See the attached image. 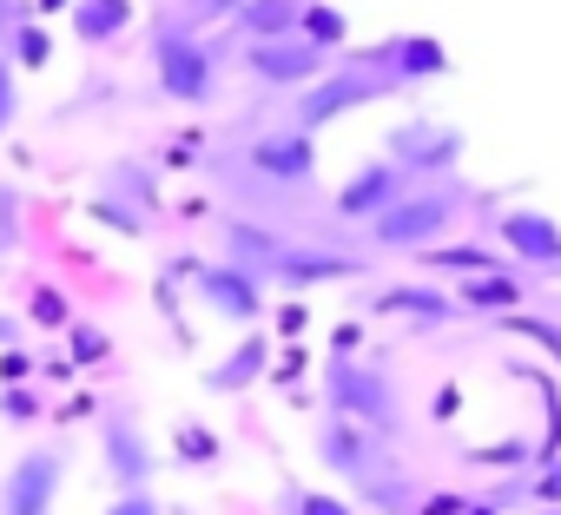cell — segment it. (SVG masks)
Instances as JSON below:
<instances>
[{"mask_svg": "<svg viewBox=\"0 0 561 515\" xmlns=\"http://www.w3.org/2000/svg\"><path fill=\"white\" fill-rule=\"evenodd\" d=\"M0 416H8L14 430H27V423H41V416H47V403H41V390H34V384H0Z\"/></svg>", "mask_w": 561, "mask_h": 515, "instance_id": "cell-34", "label": "cell"}, {"mask_svg": "<svg viewBox=\"0 0 561 515\" xmlns=\"http://www.w3.org/2000/svg\"><path fill=\"white\" fill-rule=\"evenodd\" d=\"M390 93H397V80L370 60V47H351L344 60H331L324 80H311V87L291 93L285 126H298V133L318 139L324 126H337V119H351V113H364V106H377V100H390Z\"/></svg>", "mask_w": 561, "mask_h": 515, "instance_id": "cell-2", "label": "cell"}, {"mask_svg": "<svg viewBox=\"0 0 561 515\" xmlns=\"http://www.w3.org/2000/svg\"><path fill=\"white\" fill-rule=\"evenodd\" d=\"M172 462H179V469H198V476H205V469H218V462H225L218 430H211V423H198V416H185V423L172 430Z\"/></svg>", "mask_w": 561, "mask_h": 515, "instance_id": "cell-25", "label": "cell"}, {"mask_svg": "<svg viewBox=\"0 0 561 515\" xmlns=\"http://www.w3.org/2000/svg\"><path fill=\"white\" fill-rule=\"evenodd\" d=\"M357 351H364V324H351V318H344V324L331 331V357H357Z\"/></svg>", "mask_w": 561, "mask_h": 515, "instance_id": "cell-44", "label": "cell"}, {"mask_svg": "<svg viewBox=\"0 0 561 515\" xmlns=\"http://www.w3.org/2000/svg\"><path fill=\"white\" fill-rule=\"evenodd\" d=\"M87 211H93L100 225H113L119 238H146V225H152V218H139V211H133L126 198H113V192H93V198H87Z\"/></svg>", "mask_w": 561, "mask_h": 515, "instance_id": "cell-31", "label": "cell"}, {"mask_svg": "<svg viewBox=\"0 0 561 515\" xmlns=\"http://www.w3.org/2000/svg\"><path fill=\"white\" fill-rule=\"evenodd\" d=\"M298 34L311 41V47H324V54H351V21H344V8H331V0H305V14H298Z\"/></svg>", "mask_w": 561, "mask_h": 515, "instance_id": "cell-26", "label": "cell"}, {"mask_svg": "<svg viewBox=\"0 0 561 515\" xmlns=\"http://www.w3.org/2000/svg\"><path fill=\"white\" fill-rule=\"evenodd\" d=\"M370 60L397 80V93L403 87H423V80H443L449 73V47L436 41V34H390L383 47H370Z\"/></svg>", "mask_w": 561, "mask_h": 515, "instance_id": "cell-16", "label": "cell"}, {"mask_svg": "<svg viewBox=\"0 0 561 515\" xmlns=\"http://www.w3.org/2000/svg\"><path fill=\"white\" fill-rule=\"evenodd\" d=\"M502 331H508V337H528V344H541V351L561 364V324H554V318H535V311H508V318H502Z\"/></svg>", "mask_w": 561, "mask_h": 515, "instance_id": "cell-32", "label": "cell"}, {"mask_svg": "<svg viewBox=\"0 0 561 515\" xmlns=\"http://www.w3.org/2000/svg\"><path fill=\"white\" fill-rule=\"evenodd\" d=\"M456 305H462V318H476V311L508 318V311L528 305V285H522L515 265H508V272H489V278H462V285H456Z\"/></svg>", "mask_w": 561, "mask_h": 515, "instance_id": "cell-21", "label": "cell"}, {"mask_svg": "<svg viewBox=\"0 0 561 515\" xmlns=\"http://www.w3.org/2000/svg\"><path fill=\"white\" fill-rule=\"evenodd\" d=\"M34 8H41V14H67V8H73V0H34Z\"/></svg>", "mask_w": 561, "mask_h": 515, "instance_id": "cell-51", "label": "cell"}, {"mask_svg": "<svg viewBox=\"0 0 561 515\" xmlns=\"http://www.w3.org/2000/svg\"><path fill=\"white\" fill-rule=\"evenodd\" d=\"M370 311H377V318H397V324H410V331H443V324H456V318H462L456 291H443V285H423V278L383 285V291L370 298Z\"/></svg>", "mask_w": 561, "mask_h": 515, "instance_id": "cell-15", "label": "cell"}, {"mask_svg": "<svg viewBox=\"0 0 561 515\" xmlns=\"http://www.w3.org/2000/svg\"><path fill=\"white\" fill-rule=\"evenodd\" d=\"M60 344H67V357H73L80 370H100V364H113V337H106L93 318H73V324L60 331Z\"/></svg>", "mask_w": 561, "mask_h": 515, "instance_id": "cell-27", "label": "cell"}, {"mask_svg": "<svg viewBox=\"0 0 561 515\" xmlns=\"http://www.w3.org/2000/svg\"><path fill=\"white\" fill-rule=\"evenodd\" d=\"M133 21H139L133 0H73L67 8V27H73L80 47H113V41H126Z\"/></svg>", "mask_w": 561, "mask_h": 515, "instance_id": "cell-20", "label": "cell"}, {"mask_svg": "<svg viewBox=\"0 0 561 515\" xmlns=\"http://www.w3.org/2000/svg\"><path fill=\"white\" fill-rule=\"evenodd\" d=\"M27 244V198H21V185L14 179H0V265Z\"/></svg>", "mask_w": 561, "mask_h": 515, "instance_id": "cell-29", "label": "cell"}, {"mask_svg": "<svg viewBox=\"0 0 561 515\" xmlns=\"http://www.w3.org/2000/svg\"><path fill=\"white\" fill-rule=\"evenodd\" d=\"M285 515H357V502L331 495V489H298L285 482Z\"/></svg>", "mask_w": 561, "mask_h": 515, "instance_id": "cell-33", "label": "cell"}, {"mask_svg": "<svg viewBox=\"0 0 561 515\" xmlns=\"http://www.w3.org/2000/svg\"><path fill=\"white\" fill-rule=\"evenodd\" d=\"M351 495H357V508H370V515H416V508H423V489H416L410 469H390V476H377V482H364V489H351Z\"/></svg>", "mask_w": 561, "mask_h": 515, "instance_id": "cell-24", "label": "cell"}, {"mask_svg": "<svg viewBox=\"0 0 561 515\" xmlns=\"http://www.w3.org/2000/svg\"><path fill=\"white\" fill-rule=\"evenodd\" d=\"M0 47L14 54V67H21V73H41V67L54 60V34H47L41 21H21V27H14L8 41H0Z\"/></svg>", "mask_w": 561, "mask_h": 515, "instance_id": "cell-30", "label": "cell"}, {"mask_svg": "<svg viewBox=\"0 0 561 515\" xmlns=\"http://www.w3.org/2000/svg\"><path fill=\"white\" fill-rule=\"evenodd\" d=\"M218 238H225V258H231V265L257 272L264 285H271V265H277V251L291 244L285 231H271L264 218H238V211H225V218H218Z\"/></svg>", "mask_w": 561, "mask_h": 515, "instance_id": "cell-18", "label": "cell"}, {"mask_svg": "<svg viewBox=\"0 0 561 515\" xmlns=\"http://www.w3.org/2000/svg\"><path fill=\"white\" fill-rule=\"evenodd\" d=\"M357 278H370V258L337 251V244H285L271 265V285L291 291V298H305L318 285H357Z\"/></svg>", "mask_w": 561, "mask_h": 515, "instance_id": "cell-12", "label": "cell"}, {"mask_svg": "<svg viewBox=\"0 0 561 515\" xmlns=\"http://www.w3.org/2000/svg\"><path fill=\"white\" fill-rule=\"evenodd\" d=\"M318 462H324L337 482H351V489H364V482L403 469V456H397L390 436H377V430H364V423H351V416H331V410L318 416Z\"/></svg>", "mask_w": 561, "mask_h": 515, "instance_id": "cell-5", "label": "cell"}, {"mask_svg": "<svg viewBox=\"0 0 561 515\" xmlns=\"http://www.w3.org/2000/svg\"><path fill=\"white\" fill-rule=\"evenodd\" d=\"M34 370H41V357L21 344V351H0V384H34Z\"/></svg>", "mask_w": 561, "mask_h": 515, "instance_id": "cell-39", "label": "cell"}, {"mask_svg": "<svg viewBox=\"0 0 561 515\" xmlns=\"http://www.w3.org/2000/svg\"><path fill=\"white\" fill-rule=\"evenodd\" d=\"M462 152H469L462 126H443V119H403V126H390V139H383V159H390L410 185L456 179Z\"/></svg>", "mask_w": 561, "mask_h": 515, "instance_id": "cell-6", "label": "cell"}, {"mask_svg": "<svg viewBox=\"0 0 561 515\" xmlns=\"http://www.w3.org/2000/svg\"><path fill=\"white\" fill-rule=\"evenodd\" d=\"M27 331H34V324H27L21 311H0V351H21V344H27Z\"/></svg>", "mask_w": 561, "mask_h": 515, "instance_id": "cell-46", "label": "cell"}, {"mask_svg": "<svg viewBox=\"0 0 561 515\" xmlns=\"http://www.w3.org/2000/svg\"><path fill=\"white\" fill-rule=\"evenodd\" d=\"M21 318H27L34 331H54V337H60V331L73 324V298H67L60 285H34V291H27V311H21Z\"/></svg>", "mask_w": 561, "mask_h": 515, "instance_id": "cell-28", "label": "cell"}, {"mask_svg": "<svg viewBox=\"0 0 561 515\" xmlns=\"http://www.w3.org/2000/svg\"><path fill=\"white\" fill-rule=\"evenodd\" d=\"M416 265L430 272V278H489V272H508V251L502 244H456V238H443V244H430V251H416Z\"/></svg>", "mask_w": 561, "mask_h": 515, "instance_id": "cell-19", "label": "cell"}, {"mask_svg": "<svg viewBox=\"0 0 561 515\" xmlns=\"http://www.w3.org/2000/svg\"><path fill=\"white\" fill-rule=\"evenodd\" d=\"M469 508V495H456V489H436V495H423V508L416 515H462Z\"/></svg>", "mask_w": 561, "mask_h": 515, "instance_id": "cell-45", "label": "cell"}, {"mask_svg": "<svg viewBox=\"0 0 561 515\" xmlns=\"http://www.w3.org/2000/svg\"><path fill=\"white\" fill-rule=\"evenodd\" d=\"M21 21H34V0H0V41H8Z\"/></svg>", "mask_w": 561, "mask_h": 515, "instance_id": "cell-48", "label": "cell"}, {"mask_svg": "<svg viewBox=\"0 0 561 515\" xmlns=\"http://www.w3.org/2000/svg\"><path fill=\"white\" fill-rule=\"evenodd\" d=\"M67 489V443H34L0 476V515H54Z\"/></svg>", "mask_w": 561, "mask_h": 515, "instance_id": "cell-7", "label": "cell"}, {"mask_svg": "<svg viewBox=\"0 0 561 515\" xmlns=\"http://www.w3.org/2000/svg\"><path fill=\"white\" fill-rule=\"evenodd\" d=\"M238 8H244V0H192V14H198V21H231Z\"/></svg>", "mask_w": 561, "mask_h": 515, "instance_id": "cell-49", "label": "cell"}, {"mask_svg": "<svg viewBox=\"0 0 561 515\" xmlns=\"http://www.w3.org/2000/svg\"><path fill=\"white\" fill-rule=\"evenodd\" d=\"M100 462H106L113 495H126V489H152L159 456H152V443H146L133 403H106V410H100Z\"/></svg>", "mask_w": 561, "mask_h": 515, "instance_id": "cell-10", "label": "cell"}, {"mask_svg": "<svg viewBox=\"0 0 561 515\" xmlns=\"http://www.w3.org/2000/svg\"><path fill=\"white\" fill-rule=\"evenodd\" d=\"M298 14H305V0H244V8L231 14V34H238L244 47L285 41V34H298Z\"/></svg>", "mask_w": 561, "mask_h": 515, "instance_id": "cell-22", "label": "cell"}, {"mask_svg": "<svg viewBox=\"0 0 561 515\" xmlns=\"http://www.w3.org/2000/svg\"><path fill=\"white\" fill-rule=\"evenodd\" d=\"M34 377H47V384H73V377H80V364H73V357H67V344H60V351H41V370H34Z\"/></svg>", "mask_w": 561, "mask_h": 515, "instance_id": "cell-41", "label": "cell"}, {"mask_svg": "<svg viewBox=\"0 0 561 515\" xmlns=\"http://www.w3.org/2000/svg\"><path fill=\"white\" fill-rule=\"evenodd\" d=\"M100 410H106V403H100V397L87 390V397H73V403L60 410V423H100Z\"/></svg>", "mask_w": 561, "mask_h": 515, "instance_id": "cell-47", "label": "cell"}, {"mask_svg": "<svg viewBox=\"0 0 561 515\" xmlns=\"http://www.w3.org/2000/svg\"><path fill=\"white\" fill-rule=\"evenodd\" d=\"M106 515H165V508H159V495H152V489H126V495H113V502H106Z\"/></svg>", "mask_w": 561, "mask_h": 515, "instance_id": "cell-40", "label": "cell"}, {"mask_svg": "<svg viewBox=\"0 0 561 515\" xmlns=\"http://www.w3.org/2000/svg\"><path fill=\"white\" fill-rule=\"evenodd\" d=\"M331 60H337V54L311 47L305 34H285V41H257V47H238V67H244V80H257L264 93H298V87L324 80V73H331Z\"/></svg>", "mask_w": 561, "mask_h": 515, "instance_id": "cell-9", "label": "cell"}, {"mask_svg": "<svg viewBox=\"0 0 561 515\" xmlns=\"http://www.w3.org/2000/svg\"><path fill=\"white\" fill-rule=\"evenodd\" d=\"M410 192V179L390 165V159H364L344 185H337V198H331V211L344 218V225H370V218H383L397 198Z\"/></svg>", "mask_w": 561, "mask_h": 515, "instance_id": "cell-14", "label": "cell"}, {"mask_svg": "<svg viewBox=\"0 0 561 515\" xmlns=\"http://www.w3.org/2000/svg\"><path fill=\"white\" fill-rule=\"evenodd\" d=\"M528 489H535L541 502H554V508H561V456H554V462H541V469L528 476Z\"/></svg>", "mask_w": 561, "mask_h": 515, "instance_id": "cell-42", "label": "cell"}, {"mask_svg": "<svg viewBox=\"0 0 561 515\" xmlns=\"http://www.w3.org/2000/svg\"><path fill=\"white\" fill-rule=\"evenodd\" d=\"M462 211H469V185H462V179H430V185H410V192H403L383 218H370L364 231H370L377 251H403V258H416V251L443 244V238L456 231Z\"/></svg>", "mask_w": 561, "mask_h": 515, "instance_id": "cell-3", "label": "cell"}, {"mask_svg": "<svg viewBox=\"0 0 561 515\" xmlns=\"http://www.w3.org/2000/svg\"><path fill=\"white\" fill-rule=\"evenodd\" d=\"M198 272H205V258H198V251H172L159 285H172V291H179V285H198Z\"/></svg>", "mask_w": 561, "mask_h": 515, "instance_id": "cell-37", "label": "cell"}, {"mask_svg": "<svg viewBox=\"0 0 561 515\" xmlns=\"http://www.w3.org/2000/svg\"><path fill=\"white\" fill-rule=\"evenodd\" d=\"M462 515H502V502H495V495H482V502H469Z\"/></svg>", "mask_w": 561, "mask_h": 515, "instance_id": "cell-50", "label": "cell"}, {"mask_svg": "<svg viewBox=\"0 0 561 515\" xmlns=\"http://www.w3.org/2000/svg\"><path fill=\"white\" fill-rule=\"evenodd\" d=\"M238 172H251L271 192H311V179H318V139L298 133V126H271V133H257L244 146Z\"/></svg>", "mask_w": 561, "mask_h": 515, "instance_id": "cell-8", "label": "cell"}, {"mask_svg": "<svg viewBox=\"0 0 561 515\" xmlns=\"http://www.w3.org/2000/svg\"><path fill=\"white\" fill-rule=\"evenodd\" d=\"M198 159H205V139H198V133H179V139L165 146V165H198Z\"/></svg>", "mask_w": 561, "mask_h": 515, "instance_id": "cell-43", "label": "cell"}, {"mask_svg": "<svg viewBox=\"0 0 561 515\" xmlns=\"http://www.w3.org/2000/svg\"><path fill=\"white\" fill-rule=\"evenodd\" d=\"M100 192H113V198H126L139 218H159V165H146V159H113L106 172H100Z\"/></svg>", "mask_w": 561, "mask_h": 515, "instance_id": "cell-23", "label": "cell"}, {"mask_svg": "<svg viewBox=\"0 0 561 515\" xmlns=\"http://www.w3.org/2000/svg\"><path fill=\"white\" fill-rule=\"evenodd\" d=\"M271 357H277V337H271L264 324H251V331H244V337H238V344H231L198 384H205L211 397H238V390H251L257 377H271Z\"/></svg>", "mask_w": 561, "mask_h": 515, "instance_id": "cell-17", "label": "cell"}, {"mask_svg": "<svg viewBox=\"0 0 561 515\" xmlns=\"http://www.w3.org/2000/svg\"><path fill=\"white\" fill-rule=\"evenodd\" d=\"M495 244L508 251V265H528L541 278H561V225L541 205H502L495 211Z\"/></svg>", "mask_w": 561, "mask_h": 515, "instance_id": "cell-13", "label": "cell"}, {"mask_svg": "<svg viewBox=\"0 0 561 515\" xmlns=\"http://www.w3.org/2000/svg\"><path fill=\"white\" fill-rule=\"evenodd\" d=\"M318 390H324V410H331V416H351V423H364V430L403 443V430H410V416H403V384L390 377L383 357H364V351H357V357H324Z\"/></svg>", "mask_w": 561, "mask_h": 515, "instance_id": "cell-1", "label": "cell"}, {"mask_svg": "<svg viewBox=\"0 0 561 515\" xmlns=\"http://www.w3.org/2000/svg\"><path fill=\"white\" fill-rule=\"evenodd\" d=\"M192 291H198V305H205L211 318H225V324H238V331L264 324V311H271V285H264L257 272L231 265V258H205V272H198Z\"/></svg>", "mask_w": 561, "mask_h": 515, "instance_id": "cell-11", "label": "cell"}, {"mask_svg": "<svg viewBox=\"0 0 561 515\" xmlns=\"http://www.w3.org/2000/svg\"><path fill=\"white\" fill-rule=\"evenodd\" d=\"M146 60H152V80H159V93L172 106H192L198 113V106L218 100V47L192 21H159Z\"/></svg>", "mask_w": 561, "mask_h": 515, "instance_id": "cell-4", "label": "cell"}, {"mask_svg": "<svg viewBox=\"0 0 561 515\" xmlns=\"http://www.w3.org/2000/svg\"><path fill=\"white\" fill-rule=\"evenodd\" d=\"M21 126V67H14V54L0 47V139H8Z\"/></svg>", "mask_w": 561, "mask_h": 515, "instance_id": "cell-35", "label": "cell"}, {"mask_svg": "<svg viewBox=\"0 0 561 515\" xmlns=\"http://www.w3.org/2000/svg\"><path fill=\"white\" fill-rule=\"evenodd\" d=\"M305 364H311V357H305L298 344H291V351H277V357H271V384H277V390H298V377H305Z\"/></svg>", "mask_w": 561, "mask_h": 515, "instance_id": "cell-38", "label": "cell"}, {"mask_svg": "<svg viewBox=\"0 0 561 515\" xmlns=\"http://www.w3.org/2000/svg\"><path fill=\"white\" fill-rule=\"evenodd\" d=\"M271 324H277V337H305V331H311V305H305V298L271 305Z\"/></svg>", "mask_w": 561, "mask_h": 515, "instance_id": "cell-36", "label": "cell"}]
</instances>
